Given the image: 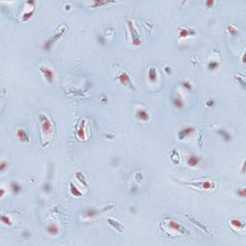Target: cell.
Wrapping results in <instances>:
<instances>
[{"mask_svg":"<svg viewBox=\"0 0 246 246\" xmlns=\"http://www.w3.org/2000/svg\"><path fill=\"white\" fill-rule=\"evenodd\" d=\"M40 123H41V128L43 135H48L52 132L53 125L51 120L44 114H40Z\"/></svg>","mask_w":246,"mask_h":246,"instance_id":"cell-1","label":"cell"},{"mask_svg":"<svg viewBox=\"0 0 246 246\" xmlns=\"http://www.w3.org/2000/svg\"><path fill=\"white\" fill-rule=\"evenodd\" d=\"M65 32V29H63V30H61L59 31V32H57L55 35H53V36H51L47 41H44V43L43 45H42V48H43V50H45V51H47V50H49L50 48L52 47V45L55 43V42L59 40V38L63 36V35L64 34Z\"/></svg>","mask_w":246,"mask_h":246,"instance_id":"cell-2","label":"cell"},{"mask_svg":"<svg viewBox=\"0 0 246 246\" xmlns=\"http://www.w3.org/2000/svg\"><path fill=\"white\" fill-rule=\"evenodd\" d=\"M116 79L118 80V82L120 83V84L124 85V86L129 87L130 88H132L133 90H135V87H134V85H133V82L131 81L130 76H129V74L127 72H125V71L120 72L116 76Z\"/></svg>","mask_w":246,"mask_h":246,"instance_id":"cell-3","label":"cell"},{"mask_svg":"<svg viewBox=\"0 0 246 246\" xmlns=\"http://www.w3.org/2000/svg\"><path fill=\"white\" fill-rule=\"evenodd\" d=\"M127 24H128V28L130 30V34H131V36H132V43L134 45H136V46L140 45V36H138V34L137 32L136 28H135L133 22L128 20V23H127Z\"/></svg>","mask_w":246,"mask_h":246,"instance_id":"cell-4","label":"cell"},{"mask_svg":"<svg viewBox=\"0 0 246 246\" xmlns=\"http://www.w3.org/2000/svg\"><path fill=\"white\" fill-rule=\"evenodd\" d=\"M167 226H168V228L174 230L175 232H179L181 234L187 233V230L184 228L183 225H181L178 221L174 220V219H169L168 222H167Z\"/></svg>","mask_w":246,"mask_h":246,"instance_id":"cell-5","label":"cell"},{"mask_svg":"<svg viewBox=\"0 0 246 246\" xmlns=\"http://www.w3.org/2000/svg\"><path fill=\"white\" fill-rule=\"evenodd\" d=\"M194 131H195V128H194V127H192V126H186V127H184V128H182L179 131L178 138H179L180 140H183L184 137H190V135L193 134Z\"/></svg>","mask_w":246,"mask_h":246,"instance_id":"cell-6","label":"cell"},{"mask_svg":"<svg viewBox=\"0 0 246 246\" xmlns=\"http://www.w3.org/2000/svg\"><path fill=\"white\" fill-rule=\"evenodd\" d=\"M40 70L41 72L42 76L44 77V79L47 81L48 83H50V84L53 83L55 75H54V72L51 70V69L48 68V67H41Z\"/></svg>","mask_w":246,"mask_h":246,"instance_id":"cell-7","label":"cell"},{"mask_svg":"<svg viewBox=\"0 0 246 246\" xmlns=\"http://www.w3.org/2000/svg\"><path fill=\"white\" fill-rule=\"evenodd\" d=\"M200 161H201V159L198 156L194 155V154H190L187 158V164L190 167H195L196 165L199 164Z\"/></svg>","mask_w":246,"mask_h":246,"instance_id":"cell-8","label":"cell"},{"mask_svg":"<svg viewBox=\"0 0 246 246\" xmlns=\"http://www.w3.org/2000/svg\"><path fill=\"white\" fill-rule=\"evenodd\" d=\"M136 117L141 121H148L149 120V114L144 109H137L136 111Z\"/></svg>","mask_w":246,"mask_h":246,"instance_id":"cell-9","label":"cell"},{"mask_svg":"<svg viewBox=\"0 0 246 246\" xmlns=\"http://www.w3.org/2000/svg\"><path fill=\"white\" fill-rule=\"evenodd\" d=\"M195 35V31L191 29H187V28H179L178 31V36L180 38H186L190 36H193Z\"/></svg>","mask_w":246,"mask_h":246,"instance_id":"cell-10","label":"cell"},{"mask_svg":"<svg viewBox=\"0 0 246 246\" xmlns=\"http://www.w3.org/2000/svg\"><path fill=\"white\" fill-rule=\"evenodd\" d=\"M85 123H86V121H85L84 119H82V120H81V124L79 125V128H78V130H77V132H76V136L78 137V138H79L80 140H86V133H85Z\"/></svg>","mask_w":246,"mask_h":246,"instance_id":"cell-11","label":"cell"},{"mask_svg":"<svg viewBox=\"0 0 246 246\" xmlns=\"http://www.w3.org/2000/svg\"><path fill=\"white\" fill-rule=\"evenodd\" d=\"M59 226H58L56 223H49V224L46 226V232H47L51 236H56V234L59 233Z\"/></svg>","mask_w":246,"mask_h":246,"instance_id":"cell-12","label":"cell"},{"mask_svg":"<svg viewBox=\"0 0 246 246\" xmlns=\"http://www.w3.org/2000/svg\"><path fill=\"white\" fill-rule=\"evenodd\" d=\"M216 133L220 136V137L223 140L231 141V140H232V136H231L230 133L228 131H226L225 129H216Z\"/></svg>","mask_w":246,"mask_h":246,"instance_id":"cell-13","label":"cell"},{"mask_svg":"<svg viewBox=\"0 0 246 246\" xmlns=\"http://www.w3.org/2000/svg\"><path fill=\"white\" fill-rule=\"evenodd\" d=\"M17 137L20 141L22 142H28L29 141V137L27 133L25 132V130L23 129H17Z\"/></svg>","mask_w":246,"mask_h":246,"instance_id":"cell-14","label":"cell"},{"mask_svg":"<svg viewBox=\"0 0 246 246\" xmlns=\"http://www.w3.org/2000/svg\"><path fill=\"white\" fill-rule=\"evenodd\" d=\"M107 221H108V223H109V224H110L111 227H113L114 229H115L116 231H118V232H123V230H124V227H123L118 221L114 220V219H113V218H109Z\"/></svg>","mask_w":246,"mask_h":246,"instance_id":"cell-15","label":"cell"},{"mask_svg":"<svg viewBox=\"0 0 246 246\" xmlns=\"http://www.w3.org/2000/svg\"><path fill=\"white\" fill-rule=\"evenodd\" d=\"M157 77H158V73L156 70V67H151L148 69V79L151 83L156 82L157 80Z\"/></svg>","mask_w":246,"mask_h":246,"instance_id":"cell-16","label":"cell"},{"mask_svg":"<svg viewBox=\"0 0 246 246\" xmlns=\"http://www.w3.org/2000/svg\"><path fill=\"white\" fill-rule=\"evenodd\" d=\"M230 223L236 229H244V222L238 218H232L230 220Z\"/></svg>","mask_w":246,"mask_h":246,"instance_id":"cell-17","label":"cell"},{"mask_svg":"<svg viewBox=\"0 0 246 246\" xmlns=\"http://www.w3.org/2000/svg\"><path fill=\"white\" fill-rule=\"evenodd\" d=\"M69 190H70L71 194L73 196H75V197H80V196L83 195L82 192L77 188V187L73 183H70V184H69Z\"/></svg>","mask_w":246,"mask_h":246,"instance_id":"cell-18","label":"cell"},{"mask_svg":"<svg viewBox=\"0 0 246 246\" xmlns=\"http://www.w3.org/2000/svg\"><path fill=\"white\" fill-rule=\"evenodd\" d=\"M21 190H22V187L17 182H14V181L11 182V190L14 194H18L19 192L21 191Z\"/></svg>","mask_w":246,"mask_h":246,"instance_id":"cell-19","label":"cell"},{"mask_svg":"<svg viewBox=\"0 0 246 246\" xmlns=\"http://www.w3.org/2000/svg\"><path fill=\"white\" fill-rule=\"evenodd\" d=\"M172 104L175 108H177V109H182L184 107V102H183L182 98L178 97V96H175V97L172 98Z\"/></svg>","mask_w":246,"mask_h":246,"instance_id":"cell-20","label":"cell"},{"mask_svg":"<svg viewBox=\"0 0 246 246\" xmlns=\"http://www.w3.org/2000/svg\"><path fill=\"white\" fill-rule=\"evenodd\" d=\"M100 213L99 210H96V209H88L85 211V216L86 217H94L96 215H98Z\"/></svg>","mask_w":246,"mask_h":246,"instance_id":"cell-21","label":"cell"},{"mask_svg":"<svg viewBox=\"0 0 246 246\" xmlns=\"http://www.w3.org/2000/svg\"><path fill=\"white\" fill-rule=\"evenodd\" d=\"M226 31L231 35V37H237V34H238L237 29L234 26H233V25H228V26H227Z\"/></svg>","mask_w":246,"mask_h":246,"instance_id":"cell-22","label":"cell"},{"mask_svg":"<svg viewBox=\"0 0 246 246\" xmlns=\"http://www.w3.org/2000/svg\"><path fill=\"white\" fill-rule=\"evenodd\" d=\"M75 176H76V178L84 184V186H88V183H87V181H86V178H85V175L83 174L82 172H80V171L76 172L75 173Z\"/></svg>","mask_w":246,"mask_h":246,"instance_id":"cell-23","label":"cell"},{"mask_svg":"<svg viewBox=\"0 0 246 246\" xmlns=\"http://www.w3.org/2000/svg\"><path fill=\"white\" fill-rule=\"evenodd\" d=\"M33 14H34V10L26 12V13H24V14H23V15H22V20H23V21L29 20V19L33 17Z\"/></svg>","mask_w":246,"mask_h":246,"instance_id":"cell-24","label":"cell"},{"mask_svg":"<svg viewBox=\"0 0 246 246\" xmlns=\"http://www.w3.org/2000/svg\"><path fill=\"white\" fill-rule=\"evenodd\" d=\"M218 67H219V64L216 61H211L208 64V68H209L210 70H215Z\"/></svg>","mask_w":246,"mask_h":246,"instance_id":"cell-25","label":"cell"},{"mask_svg":"<svg viewBox=\"0 0 246 246\" xmlns=\"http://www.w3.org/2000/svg\"><path fill=\"white\" fill-rule=\"evenodd\" d=\"M181 85H182V87L186 88L187 90H192V84L190 82V81H183V82L181 83Z\"/></svg>","mask_w":246,"mask_h":246,"instance_id":"cell-26","label":"cell"},{"mask_svg":"<svg viewBox=\"0 0 246 246\" xmlns=\"http://www.w3.org/2000/svg\"><path fill=\"white\" fill-rule=\"evenodd\" d=\"M96 38H97V41H98V43L100 45H105L106 44V38H105V37L103 36V35L98 34Z\"/></svg>","mask_w":246,"mask_h":246,"instance_id":"cell-27","label":"cell"},{"mask_svg":"<svg viewBox=\"0 0 246 246\" xmlns=\"http://www.w3.org/2000/svg\"><path fill=\"white\" fill-rule=\"evenodd\" d=\"M1 222L5 225H11L12 224V221H11L10 217H8L7 215H2L1 216Z\"/></svg>","mask_w":246,"mask_h":246,"instance_id":"cell-28","label":"cell"},{"mask_svg":"<svg viewBox=\"0 0 246 246\" xmlns=\"http://www.w3.org/2000/svg\"><path fill=\"white\" fill-rule=\"evenodd\" d=\"M106 4H108V2H104V1H98V0H96V1H93L91 4V6H93V7H96V8H98V7H101L103 5H106Z\"/></svg>","mask_w":246,"mask_h":246,"instance_id":"cell-29","label":"cell"},{"mask_svg":"<svg viewBox=\"0 0 246 246\" xmlns=\"http://www.w3.org/2000/svg\"><path fill=\"white\" fill-rule=\"evenodd\" d=\"M237 195H238V196H240V197H242V198H244L245 196H246L245 188H244V187H242V188H239V190H237Z\"/></svg>","mask_w":246,"mask_h":246,"instance_id":"cell-30","label":"cell"},{"mask_svg":"<svg viewBox=\"0 0 246 246\" xmlns=\"http://www.w3.org/2000/svg\"><path fill=\"white\" fill-rule=\"evenodd\" d=\"M137 191H138L137 187L136 186V184H133V186L131 187V188H130V192L131 193H133V194H136Z\"/></svg>","mask_w":246,"mask_h":246,"instance_id":"cell-31","label":"cell"},{"mask_svg":"<svg viewBox=\"0 0 246 246\" xmlns=\"http://www.w3.org/2000/svg\"><path fill=\"white\" fill-rule=\"evenodd\" d=\"M8 166V164H7V163L5 161H1V164H0V170L1 171H4L6 169V167Z\"/></svg>","mask_w":246,"mask_h":246,"instance_id":"cell-32","label":"cell"},{"mask_svg":"<svg viewBox=\"0 0 246 246\" xmlns=\"http://www.w3.org/2000/svg\"><path fill=\"white\" fill-rule=\"evenodd\" d=\"M43 190L46 191V192H49L50 190H51V187H50V184H48V183L44 184V186H43Z\"/></svg>","mask_w":246,"mask_h":246,"instance_id":"cell-33","label":"cell"},{"mask_svg":"<svg viewBox=\"0 0 246 246\" xmlns=\"http://www.w3.org/2000/svg\"><path fill=\"white\" fill-rule=\"evenodd\" d=\"M206 105L208 106V107H213V105H214V101L213 99H209L208 100V101L206 102Z\"/></svg>","mask_w":246,"mask_h":246,"instance_id":"cell-34","label":"cell"},{"mask_svg":"<svg viewBox=\"0 0 246 246\" xmlns=\"http://www.w3.org/2000/svg\"><path fill=\"white\" fill-rule=\"evenodd\" d=\"M136 179H137V181H138V182H140V181L143 179V178H142V175H141L140 172H137L136 173Z\"/></svg>","mask_w":246,"mask_h":246,"instance_id":"cell-35","label":"cell"},{"mask_svg":"<svg viewBox=\"0 0 246 246\" xmlns=\"http://www.w3.org/2000/svg\"><path fill=\"white\" fill-rule=\"evenodd\" d=\"M214 4V1H209V0H208V1H206L205 2V5L208 7V8H210V7H211Z\"/></svg>","mask_w":246,"mask_h":246,"instance_id":"cell-36","label":"cell"},{"mask_svg":"<svg viewBox=\"0 0 246 246\" xmlns=\"http://www.w3.org/2000/svg\"><path fill=\"white\" fill-rule=\"evenodd\" d=\"M164 71L167 73V74H171L172 73V70H171V68L169 67H164Z\"/></svg>","mask_w":246,"mask_h":246,"instance_id":"cell-37","label":"cell"},{"mask_svg":"<svg viewBox=\"0 0 246 246\" xmlns=\"http://www.w3.org/2000/svg\"><path fill=\"white\" fill-rule=\"evenodd\" d=\"M4 191H5V190H4V188H1V197L4 195V193H5Z\"/></svg>","mask_w":246,"mask_h":246,"instance_id":"cell-38","label":"cell"},{"mask_svg":"<svg viewBox=\"0 0 246 246\" xmlns=\"http://www.w3.org/2000/svg\"><path fill=\"white\" fill-rule=\"evenodd\" d=\"M242 173H244V164H242Z\"/></svg>","mask_w":246,"mask_h":246,"instance_id":"cell-39","label":"cell"},{"mask_svg":"<svg viewBox=\"0 0 246 246\" xmlns=\"http://www.w3.org/2000/svg\"><path fill=\"white\" fill-rule=\"evenodd\" d=\"M102 101H103V102H106V97H103V98H102Z\"/></svg>","mask_w":246,"mask_h":246,"instance_id":"cell-40","label":"cell"}]
</instances>
